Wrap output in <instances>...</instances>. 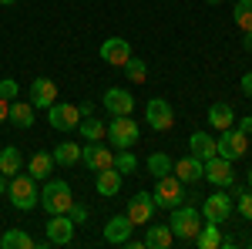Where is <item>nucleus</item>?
<instances>
[{
  "label": "nucleus",
  "mask_w": 252,
  "mask_h": 249,
  "mask_svg": "<svg viewBox=\"0 0 252 249\" xmlns=\"http://www.w3.org/2000/svg\"><path fill=\"white\" fill-rule=\"evenodd\" d=\"M81 118H88V115H94V105H91V101H81Z\"/></svg>",
  "instance_id": "ea45409f"
},
{
  "label": "nucleus",
  "mask_w": 252,
  "mask_h": 249,
  "mask_svg": "<svg viewBox=\"0 0 252 249\" xmlns=\"http://www.w3.org/2000/svg\"><path fill=\"white\" fill-rule=\"evenodd\" d=\"M17 81H14V77H3V81H0V98H3V101H14V98H17Z\"/></svg>",
  "instance_id": "f704fd0d"
},
{
  "label": "nucleus",
  "mask_w": 252,
  "mask_h": 249,
  "mask_svg": "<svg viewBox=\"0 0 252 249\" xmlns=\"http://www.w3.org/2000/svg\"><path fill=\"white\" fill-rule=\"evenodd\" d=\"M47 125L54 128V132H74L81 125V111L78 105H67V101H54L51 108H47Z\"/></svg>",
  "instance_id": "6e6552de"
},
{
  "label": "nucleus",
  "mask_w": 252,
  "mask_h": 249,
  "mask_svg": "<svg viewBox=\"0 0 252 249\" xmlns=\"http://www.w3.org/2000/svg\"><path fill=\"white\" fill-rule=\"evenodd\" d=\"M249 152V135L239 132V128H225V132L215 138V155H222V158H229V162H235V158H242V155Z\"/></svg>",
  "instance_id": "0eeeda50"
},
{
  "label": "nucleus",
  "mask_w": 252,
  "mask_h": 249,
  "mask_svg": "<svg viewBox=\"0 0 252 249\" xmlns=\"http://www.w3.org/2000/svg\"><path fill=\"white\" fill-rule=\"evenodd\" d=\"M249 249H252V239H249Z\"/></svg>",
  "instance_id": "de8ad7c7"
},
{
  "label": "nucleus",
  "mask_w": 252,
  "mask_h": 249,
  "mask_svg": "<svg viewBox=\"0 0 252 249\" xmlns=\"http://www.w3.org/2000/svg\"><path fill=\"white\" fill-rule=\"evenodd\" d=\"M7 195H10V206H14L17 212H31L34 206H40L37 178H34L31 172L10 175V182H7Z\"/></svg>",
  "instance_id": "f257e3e1"
},
{
  "label": "nucleus",
  "mask_w": 252,
  "mask_h": 249,
  "mask_svg": "<svg viewBox=\"0 0 252 249\" xmlns=\"http://www.w3.org/2000/svg\"><path fill=\"white\" fill-rule=\"evenodd\" d=\"M242 95L252 98V71H246V74H242Z\"/></svg>",
  "instance_id": "e433bc0d"
},
{
  "label": "nucleus",
  "mask_w": 252,
  "mask_h": 249,
  "mask_svg": "<svg viewBox=\"0 0 252 249\" xmlns=\"http://www.w3.org/2000/svg\"><path fill=\"white\" fill-rule=\"evenodd\" d=\"M202 209H195V206H175L172 209V219H168V226H172V236L178 243H195V236L202 229Z\"/></svg>",
  "instance_id": "f03ea898"
},
{
  "label": "nucleus",
  "mask_w": 252,
  "mask_h": 249,
  "mask_svg": "<svg viewBox=\"0 0 252 249\" xmlns=\"http://www.w3.org/2000/svg\"><path fill=\"white\" fill-rule=\"evenodd\" d=\"M175 243V236H172V226L165 222V226H148L145 222V246L148 249H168Z\"/></svg>",
  "instance_id": "4be33fe9"
},
{
  "label": "nucleus",
  "mask_w": 252,
  "mask_h": 249,
  "mask_svg": "<svg viewBox=\"0 0 252 249\" xmlns=\"http://www.w3.org/2000/svg\"><path fill=\"white\" fill-rule=\"evenodd\" d=\"M242 47H246V51H252V34H242Z\"/></svg>",
  "instance_id": "79ce46f5"
},
{
  "label": "nucleus",
  "mask_w": 252,
  "mask_h": 249,
  "mask_svg": "<svg viewBox=\"0 0 252 249\" xmlns=\"http://www.w3.org/2000/svg\"><path fill=\"white\" fill-rule=\"evenodd\" d=\"M27 98H31L34 111H37V108L47 111V108L58 101V84H54L51 77H34V81H31V88H27Z\"/></svg>",
  "instance_id": "f8f14e48"
},
{
  "label": "nucleus",
  "mask_w": 252,
  "mask_h": 249,
  "mask_svg": "<svg viewBox=\"0 0 252 249\" xmlns=\"http://www.w3.org/2000/svg\"><path fill=\"white\" fill-rule=\"evenodd\" d=\"M246 178H249V189H252V169H249V172H246Z\"/></svg>",
  "instance_id": "a18cd8bd"
},
{
  "label": "nucleus",
  "mask_w": 252,
  "mask_h": 249,
  "mask_svg": "<svg viewBox=\"0 0 252 249\" xmlns=\"http://www.w3.org/2000/svg\"><path fill=\"white\" fill-rule=\"evenodd\" d=\"M135 232V222L128 219V212L125 215H115V219H108V226H104V243L108 246H125V239Z\"/></svg>",
  "instance_id": "a211bd4d"
},
{
  "label": "nucleus",
  "mask_w": 252,
  "mask_h": 249,
  "mask_svg": "<svg viewBox=\"0 0 252 249\" xmlns=\"http://www.w3.org/2000/svg\"><path fill=\"white\" fill-rule=\"evenodd\" d=\"M81 162H84L91 172H101V169H111L115 152H111L108 145H101V142H88V145H81Z\"/></svg>",
  "instance_id": "ddd939ff"
},
{
  "label": "nucleus",
  "mask_w": 252,
  "mask_h": 249,
  "mask_svg": "<svg viewBox=\"0 0 252 249\" xmlns=\"http://www.w3.org/2000/svg\"><path fill=\"white\" fill-rule=\"evenodd\" d=\"M67 215H71V222H74V226H84V222H88V209H84L81 202H71Z\"/></svg>",
  "instance_id": "c9c22d12"
},
{
  "label": "nucleus",
  "mask_w": 252,
  "mask_h": 249,
  "mask_svg": "<svg viewBox=\"0 0 252 249\" xmlns=\"http://www.w3.org/2000/svg\"><path fill=\"white\" fill-rule=\"evenodd\" d=\"M205 178L212 182L215 189H232V185H235L232 162H229V158H222V155H212V158H205Z\"/></svg>",
  "instance_id": "1a4fd4ad"
},
{
  "label": "nucleus",
  "mask_w": 252,
  "mask_h": 249,
  "mask_svg": "<svg viewBox=\"0 0 252 249\" xmlns=\"http://www.w3.org/2000/svg\"><path fill=\"white\" fill-rule=\"evenodd\" d=\"M121 71L128 74V81H131V84H145V81H148V64H145L141 58H131L125 68H121Z\"/></svg>",
  "instance_id": "473e14b6"
},
{
  "label": "nucleus",
  "mask_w": 252,
  "mask_h": 249,
  "mask_svg": "<svg viewBox=\"0 0 252 249\" xmlns=\"http://www.w3.org/2000/svg\"><path fill=\"white\" fill-rule=\"evenodd\" d=\"M152 199H155V209H175V206H182V202L189 199V195H185V182L175 172L161 175V178H155Z\"/></svg>",
  "instance_id": "20e7f679"
},
{
  "label": "nucleus",
  "mask_w": 252,
  "mask_h": 249,
  "mask_svg": "<svg viewBox=\"0 0 252 249\" xmlns=\"http://www.w3.org/2000/svg\"><path fill=\"white\" fill-rule=\"evenodd\" d=\"M205 3H222V0H205Z\"/></svg>",
  "instance_id": "49530a36"
},
{
  "label": "nucleus",
  "mask_w": 252,
  "mask_h": 249,
  "mask_svg": "<svg viewBox=\"0 0 252 249\" xmlns=\"http://www.w3.org/2000/svg\"><path fill=\"white\" fill-rule=\"evenodd\" d=\"M121 178H125V175L118 172L115 165H111V169H101V172H97V182H94L97 195H104V199L118 195V192H121Z\"/></svg>",
  "instance_id": "aec40b11"
},
{
  "label": "nucleus",
  "mask_w": 252,
  "mask_h": 249,
  "mask_svg": "<svg viewBox=\"0 0 252 249\" xmlns=\"http://www.w3.org/2000/svg\"><path fill=\"white\" fill-rule=\"evenodd\" d=\"M101 61L111 64V68H125L131 61V44L125 37H108L101 44Z\"/></svg>",
  "instance_id": "4468645a"
},
{
  "label": "nucleus",
  "mask_w": 252,
  "mask_h": 249,
  "mask_svg": "<svg viewBox=\"0 0 252 249\" xmlns=\"http://www.w3.org/2000/svg\"><path fill=\"white\" fill-rule=\"evenodd\" d=\"M172 172L178 175V178H182L185 185H195V182H202V178H205V162H202L198 155L189 152L185 158H182V162H175Z\"/></svg>",
  "instance_id": "f3484780"
},
{
  "label": "nucleus",
  "mask_w": 252,
  "mask_h": 249,
  "mask_svg": "<svg viewBox=\"0 0 252 249\" xmlns=\"http://www.w3.org/2000/svg\"><path fill=\"white\" fill-rule=\"evenodd\" d=\"M239 132H246V135H252V118H239V125H235Z\"/></svg>",
  "instance_id": "4c0bfd02"
},
{
  "label": "nucleus",
  "mask_w": 252,
  "mask_h": 249,
  "mask_svg": "<svg viewBox=\"0 0 252 249\" xmlns=\"http://www.w3.org/2000/svg\"><path fill=\"white\" fill-rule=\"evenodd\" d=\"M0 172L7 175H17V172H24V155H20V148L17 145H7V148H0Z\"/></svg>",
  "instance_id": "393cba45"
},
{
  "label": "nucleus",
  "mask_w": 252,
  "mask_h": 249,
  "mask_svg": "<svg viewBox=\"0 0 252 249\" xmlns=\"http://www.w3.org/2000/svg\"><path fill=\"white\" fill-rule=\"evenodd\" d=\"M232 20L242 34H252V0H239L232 7Z\"/></svg>",
  "instance_id": "7c9ffc66"
},
{
  "label": "nucleus",
  "mask_w": 252,
  "mask_h": 249,
  "mask_svg": "<svg viewBox=\"0 0 252 249\" xmlns=\"http://www.w3.org/2000/svg\"><path fill=\"white\" fill-rule=\"evenodd\" d=\"M189 152L198 155L202 162L212 158V155H215V138L209 132H192V135H189Z\"/></svg>",
  "instance_id": "b1692460"
},
{
  "label": "nucleus",
  "mask_w": 252,
  "mask_h": 249,
  "mask_svg": "<svg viewBox=\"0 0 252 249\" xmlns=\"http://www.w3.org/2000/svg\"><path fill=\"white\" fill-rule=\"evenodd\" d=\"M37 243H34V236L24 229H7L3 236H0V249H34Z\"/></svg>",
  "instance_id": "a878e982"
},
{
  "label": "nucleus",
  "mask_w": 252,
  "mask_h": 249,
  "mask_svg": "<svg viewBox=\"0 0 252 249\" xmlns=\"http://www.w3.org/2000/svg\"><path fill=\"white\" fill-rule=\"evenodd\" d=\"M71 202H74V192L71 185L64 182V178H47L44 182V189H40V206L47 209V215H61V212L71 209Z\"/></svg>",
  "instance_id": "7ed1b4c3"
},
{
  "label": "nucleus",
  "mask_w": 252,
  "mask_h": 249,
  "mask_svg": "<svg viewBox=\"0 0 252 249\" xmlns=\"http://www.w3.org/2000/svg\"><path fill=\"white\" fill-rule=\"evenodd\" d=\"M81 138H84V142H104V138H108V125H104V121H101V118H81Z\"/></svg>",
  "instance_id": "cd10ccee"
},
{
  "label": "nucleus",
  "mask_w": 252,
  "mask_h": 249,
  "mask_svg": "<svg viewBox=\"0 0 252 249\" xmlns=\"http://www.w3.org/2000/svg\"><path fill=\"white\" fill-rule=\"evenodd\" d=\"M111 165H115L121 175H131V172H138V155L131 152V148H118Z\"/></svg>",
  "instance_id": "2f4dec72"
},
{
  "label": "nucleus",
  "mask_w": 252,
  "mask_h": 249,
  "mask_svg": "<svg viewBox=\"0 0 252 249\" xmlns=\"http://www.w3.org/2000/svg\"><path fill=\"white\" fill-rule=\"evenodd\" d=\"M152 215H155V199H152V192H135V195L128 199V219H131L135 226H145V222H152Z\"/></svg>",
  "instance_id": "dca6fc26"
},
{
  "label": "nucleus",
  "mask_w": 252,
  "mask_h": 249,
  "mask_svg": "<svg viewBox=\"0 0 252 249\" xmlns=\"http://www.w3.org/2000/svg\"><path fill=\"white\" fill-rule=\"evenodd\" d=\"M7 182H10V178H7V175L0 172V195H3V192H7Z\"/></svg>",
  "instance_id": "37998d69"
},
{
  "label": "nucleus",
  "mask_w": 252,
  "mask_h": 249,
  "mask_svg": "<svg viewBox=\"0 0 252 249\" xmlns=\"http://www.w3.org/2000/svg\"><path fill=\"white\" fill-rule=\"evenodd\" d=\"M7 115H10V101H3V98H0V125L7 121Z\"/></svg>",
  "instance_id": "58836bf2"
},
{
  "label": "nucleus",
  "mask_w": 252,
  "mask_h": 249,
  "mask_svg": "<svg viewBox=\"0 0 252 249\" xmlns=\"http://www.w3.org/2000/svg\"><path fill=\"white\" fill-rule=\"evenodd\" d=\"M7 121L17 125V128H31V125H34V105H27V101H10Z\"/></svg>",
  "instance_id": "bb28decb"
},
{
  "label": "nucleus",
  "mask_w": 252,
  "mask_h": 249,
  "mask_svg": "<svg viewBox=\"0 0 252 249\" xmlns=\"http://www.w3.org/2000/svg\"><path fill=\"white\" fill-rule=\"evenodd\" d=\"M54 165H61V169H74L81 162V145L78 142H61V145H54Z\"/></svg>",
  "instance_id": "5701e85b"
},
{
  "label": "nucleus",
  "mask_w": 252,
  "mask_h": 249,
  "mask_svg": "<svg viewBox=\"0 0 252 249\" xmlns=\"http://www.w3.org/2000/svg\"><path fill=\"white\" fill-rule=\"evenodd\" d=\"M205 121L212 125V128H219V132H225V128H232L235 125V111L229 101H215L212 108L205 111Z\"/></svg>",
  "instance_id": "6ab92c4d"
},
{
  "label": "nucleus",
  "mask_w": 252,
  "mask_h": 249,
  "mask_svg": "<svg viewBox=\"0 0 252 249\" xmlns=\"http://www.w3.org/2000/svg\"><path fill=\"white\" fill-rule=\"evenodd\" d=\"M27 172L34 175L37 182H47V178L54 175V155L51 152H34L31 162H27Z\"/></svg>",
  "instance_id": "412c9836"
},
{
  "label": "nucleus",
  "mask_w": 252,
  "mask_h": 249,
  "mask_svg": "<svg viewBox=\"0 0 252 249\" xmlns=\"http://www.w3.org/2000/svg\"><path fill=\"white\" fill-rule=\"evenodd\" d=\"M145 165H148V175H152V178H161V175H168V172L175 169V162H172L165 152H152Z\"/></svg>",
  "instance_id": "c756f323"
},
{
  "label": "nucleus",
  "mask_w": 252,
  "mask_h": 249,
  "mask_svg": "<svg viewBox=\"0 0 252 249\" xmlns=\"http://www.w3.org/2000/svg\"><path fill=\"white\" fill-rule=\"evenodd\" d=\"M145 121H148V128H155V132H168L175 125L172 105H168L165 98H152V101L145 105Z\"/></svg>",
  "instance_id": "9d476101"
},
{
  "label": "nucleus",
  "mask_w": 252,
  "mask_h": 249,
  "mask_svg": "<svg viewBox=\"0 0 252 249\" xmlns=\"http://www.w3.org/2000/svg\"><path fill=\"white\" fill-rule=\"evenodd\" d=\"M232 212H235V199L225 189H215L212 195L202 199V219H205V222H219V226H222Z\"/></svg>",
  "instance_id": "423d86ee"
},
{
  "label": "nucleus",
  "mask_w": 252,
  "mask_h": 249,
  "mask_svg": "<svg viewBox=\"0 0 252 249\" xmlns=\"http://www.w3.org/2000/svg\"><path fill=\"white\" fill-rule=\"evenodd\" d=\"M222 246L232 249V246H239V243H235V236H222Z\"/></svg>",
  "instance_id": "a19ab883"
},
{
  "label": "nucleus",
  "mask_w": 252,
  "mask_h": 249,
  "mask_svg": "<svg viewBox=\"0 0 252 249\" xmlns=\"http://www.w3.org/2000/svg\"><path fill=\"white\" fill-rule=\"evenodd\" d=\"M0 3H3V7H10V3H17V0H0Z\"/></svg>",
  "instance_id": "c03bdc74"
},
{
  "label": "nucleus",
  "mask_w": 252,
  "mask_h": 249,
  "mask_svg": "<svg viewBox=\"0 0 252 249\" xmlns=\"http://www.w3.org/2000/svg\"><path fill=\"white\" fill-rule=\"evenodd\" d=\"M74 222H71V215L67 212H61V215H51L47 219V243L51 246H71L74 243Z\"/></svg>",
  "instance_id": "9b49d317"
},
{
  "label": "nucleus",
  "mask_w": 252,
  "mask_h": 249,
  "mask_svg": "<svg viewBox=\"0 0 252 249\" xmlns=\"http://www.w3.org/2000/svg\"><path fill=\"white\" fill-rule=\"evenodd\" d=\"M101 105L108 108V115H131L135 111V95L125 88H108L101 95Z\"/></svg>",
  "instance_id": "2eb2a0df"
},
{
  "label": "nucleus",
  "mask_w": 252,
  "mask_h": 249,
  "mask_svg": "<svg viewBox=\"0 0 252 249\" xmlns=\"http://www.w3.org/2000/svg\"><path fill=\"white\" fill-rule=\"evenodd\" d=\"M232 199H235V212H239L242 219H249V222H252V189H246V192H235Z\"/></svg>",
  "instance_id": "72a5a7b5"
},
{
  "label": "nucleus",
  "mask_w": 252,
  "mask_h": 249,
  "mask_svg": "<svg viewBox=\"0 0 252 249\" xmlns=\"http://www.w3.org/2000/svg\"><path fill=\"white\" fill-rule=\"evenodd\" d=\"M141 138V125H138L131 115H111V125H108V142L115 148H131Z\"/></svg>",
  "instance_id": "39448f33"
},
{
  "label": "nucleus",
  "mask_w": 252,
  "mask_h": 249,
  "mask_svg": "<svg viewBox=\"0 0 252 249\" xmlns=\"http://www.w3.org/2000/svg\"><path fill=\"white\" fill-rule=\"evenodd\" d=\"M195 246H198V249H219V246H222L219 222H202V229H198V236H195Z\"/></svg>",
  "instance_id": "c85d7f7f"
}]
</instances>
